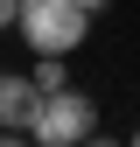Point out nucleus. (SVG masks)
<instances>
[{
    "mask_svg": "<svg viewBox=\"0 0 140 147\" xmlns=\"http://www.w3.org/2000/svg\"><path fill=\"white\" fill-rule=\"evenodd\" d=\"M21 42L35 56H70V49L91 35V14L77 7V0H21Z\"/></svg>",
    "mask_w": 140,
    "mask_h": 147,
    "instance_id": "1",
    "label": "nucleus"
},
{
    "mask_svg": "<svg viewBox=\"0 0 140 147\" xmlns=\"http://www.w3.org/2000/svg\"><path fill=\"white\" fill-rule=\"evenodd\" d=\"M84 133H98V98L91 91H49L42 98V112H35V126H28V140L35 147H77Z\"/></svg>",
    "mask_w": 140,
    "mask_h": 147,
    "instance_id": "2",
    "label": "nucleus"
},
{
    "mask_svg": "<svg viewBox=\"0 0 140 147\" xmlns=\"http://www.w3.org/2000/svg\"><path fill=\"white\" fill-rule=\"evenodd\" d=\"M42 112V91L28 70H0V133H28Z\"/></svg>",
    "mask_w": 140,
    "mask_h": 147,
    "instance_id": "3",
    "label": "nucleus"
},
{
    "mask_svg": "<svg viewBox=\"0 0 140 147\" xmlns=\"http://www.w3.org/2000/svg\"><path fill=\"white\" fill-rule=\"evenodd\" d=\"M28 77H35V91L49 98V91H63V84H70V70H63V56H35V70H28Z\"/></svg>",
    "mask_w": 140,
    "mask_h": 147,
    "instance_id": "4",
    "label": "nucleus"
},
{
    "mask_svg": "<svg viewBox=\"0 0 140 147\" xmlns=\"http://www.w3.org/2000/svg\"><path fill=\"white\" fill-rule=\"evenodd\" d=\"M21 21V0H0V28H14Z\"/></svg>",
    "mask_w": 140,
    "mask_h": 147,
    "instance_id": "5",
    "label": "nucleus"
},
{
    "mask_svg": "<svg viewBox=\"0 0 140 147\" xmlns=\"http://www.w3.org/2000/svg\"><path fill=\"white\" fill-rule=\"evenodd\" d=\"M77 147H126V140H112V133H84Z\"/></svg>",
    "mask_w": 140,
    "mask_h": 147,
    "instance_id": "6",
    "label": "nucleus"
},
{
    "mask_svg": "<svg viewBox=\"0 0 140 147\" xmlns=\"http://www.w3.org/2000/svg\"><path fill=\"white\" fill-rule=\"evenodd\" d=\"M0 147H35V140L28 133H0Z\"/></svg>",
    "mask_w": 140,
    "mask_h": 147,
    "instance_id": "7",
    "label": "nucleus"
},
{
    "mask_svg": "<svg viewBox=\"0 0 140 147\" xmlns=\"http://www.w3.org/2000/svg\"><path fill=\"white\" fill-rule=\"evenodd\" d=\"M77 7H84V14H98V7H105V0H77Z\"/></svg>",
    "mask_w": 140,
    "mask_h": 147,
    "instance_id": "8",
    "label": "nucleus"
},
{
    "mask_svg": "<svg viewBox=\"0 0 140 147\" xmlns=\"http://www.w3.org/2000/svg\"><path fill=\"white\" fill-rule=\"evenodd\" d=\"M126 147H140V133H133V140H126Z\"/></svg>",
    "mask_w": 140,
    "mask_h": 147,
    "instance_id": "9",
    "label": "nucleus"
}]
</instances>
